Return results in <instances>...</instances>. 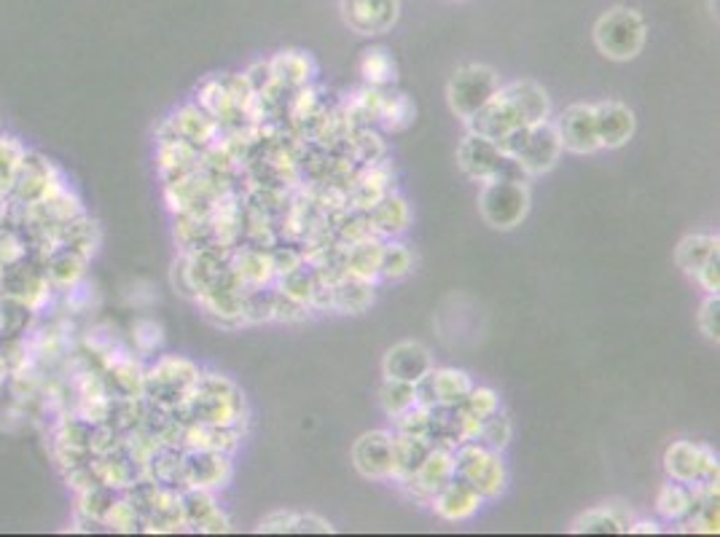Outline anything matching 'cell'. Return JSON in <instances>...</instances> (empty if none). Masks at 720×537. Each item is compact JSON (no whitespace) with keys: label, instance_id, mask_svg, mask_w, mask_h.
I'll return each instance as SVG.
<instances>
[{"label":"cell","instance_id":"cell-1","mask_svg":"<svg viewBox=\"0 0 720 537\" xmlns=\"http://www.w3.org/2000/svg\"><path fill=\"white\" fill-rule=\"evenodd\" d=\"M246 411V396H242L240 387L223 373L202 371L191 396L186 398L180 409H175V414L184 424H237V428H242Z\"/></svg>","mask_w":720,"mask_h":537},{"label":"cell","instance_id":"cell-2","mask_svg":"<svg viewBox=\"0 0 720 537\" xmlns=\"http://www.w3.org/2000/svg\"><path fill=\"white\" fill-rule=\"evenodd\" d=\"M199 373L202 368L184 355H156L154 364L143 368V398L154 409H180L191 396Z\"/></svg>","mask_w":720,"mask_h":537},{"label":"cell","instance_id":"cell-3","mask_svg":"<svg viewBox=\"0 0 720 537\" xmlns=\"http://www.w3.org/2000/svg\"><path fill=\"white\" fill-rule=\"evenodd\" d=\"M455 478L471 486L484 499H494L505 492L509 471H505L503 454L473 441L455 449Z\"/></svg>","mask_w":720,"mask_h":537},{"label":"cell","instance_id":"cell-4","mask_svg":"<svg viewBox=\"0 0 720 537\" xmlns=\"http://www.w3.org/2000/svg\"><path fill=\"white\" fill-rule=\"evenodd\" d=\"M530 189L528 180L516 178H498L481 183L479 193V210L484 215V221L498 231H511L522 227V221L530 212Z\"/></svg>","mask_w":720,"mask_h":537},{"label":"cell","instance_id":"cell-5","mask_svg":"<svg viewBox=\"0 0 720 537\" xmlns=\"http://www.w3.org/2000/svg\"><path fill=\"white\" fill-rule=\"evenodd\" d=\"M594 43L607 60L629 62L645 46V22L632 9H611L594 24Z\"/></svg>","mask_w":720,"mask_h":537},{"label":"cell","instance_id":"cell-6","mask_svg":"<svg viewBox=\"0 0 720 537\" xmlns=\"http://www.w3.org/2000/svg\"><path fill=\"white\" fill-rule=\"evenodd\" d=\"M0 296L22 302L35 315H41L52 304L54 285L49 283V274L39 255H22L20 261H14V264L0 272Z\"/></svg>","mask_w":720,"mask_h":537},{"label":"cell","instance_id":"cell-7","mask_svg":"<svg viewBox=\"0 0 720 537\" xmlns=\"http://www.w3.org/2000/svg\"><path fill=\"white\" fill-rule=\"evenodd\" d=\"M65 175L60 172V167L54 161H49L46 156L39 151H24L20 167H17L14 180H11L9 199L20 204L43 202V199L58 197L67 189Z\"/></svg>","mask_w":720,"mask_h":537},{"label":"cell","instance_id":"cell-8","mask_svg":"<svg viewBox=\"0 0 720 537\" xmlns=\"http://www.w3.org/2000/svg\"><path fill=\"white\" fill-rule=\"evenodd\" d=\"M500 78L492 67L487 65H462L457 67L449 78L447 99L449 108L457 118L468 122L476 110L484 108L490 99L498 95Z\"/></svg>","mask_w":720,"mask_h":537},{"label":"cell","instance_id":"cell-9","mask_svg":"<svg viewBox=\"0 0 720 537\" xmlns=\"http://www.w3.org/2000/svg\"><path fill=\"white\" fill-rule=\"evenodd\" d=\"M664 471L669 481H678V484H718V454L707 443L675 441L664 452Z\"/></svg>","mask_w":720,"mask_h":537},{"label":"cell","instance_id":"cell-10","mask_svg":"<svg viewBox=\"0 0 720 537\" xmlns=\"http://www.w3.org/2000/svg\"><path fill=\"white\" fill-rule=\"evenodd\" d=\"M184 489H223L231 481V454L210 449H180Z\"/></svg>","mask_w":720,"mask_h":537},{"label":"cell","instance_id":"cell-11","mask_svg":"<svg viewBox=\"0 0 720 537\" xmlns=\"http://www.w3.org/2000/svg\"><path fill=\"white\" fill-rule=\"evenodd\" d=\"M223 129L218 127V122L208 110H202L199 105H184L170 118H165V124L156 133V140H173V137H178V140L191 143V146H197L202 151L210 143H216Z\"/></svg>","mask_w":720,"mask_h":537},{"label":"cell","instance_id":"cell-12","mask_svg":"<svg viewBox=\"0 0 720 537\" xmlns=\"http://www.w3.org/2000/svg\"><path fill=\"white\" fill-rule=\"evenodd\" d=\"M415 387L419 406L438 409V406H460L462 398L471 392L473 379L468 377V371H460V368L434 366Z\"/></svg>","mask_w":720,"mask_h":537},{"label":"cell","instance_id":"cell-13","mask_svg":"<svg viewBox=\"0 0 720 537\" xmlns=\"http://www.w3.org/2000/svg\"><path fill=\"white\" fill-rule=\"evenodd\" d=\"M560 156H562L560 135H556L554 122L549 118V122L532 124L528 129V140H524V146L519 148V154L513 156V159L519 161V167H522L528 178H535V175L554 170Z\"/></svg>","mask_w":720,"mask_h":537},{"label":"cell","instance_id":"cell-14","mask_svg":"<svg viewBox=\"0 0 720 537\" xmlns=\"http://www.w3.org/2000/svg\"><path fill=\"white\" fill-rule=\"evenodd\" d=\"M554 127L556 135H560L562 151L588 156L603 148L599 146L597 122H594V105H570V108H565V114L556 118Z\"/></svg>","mask_w":720,"mask_h":537},{"label":"cell","instance_id":"cell-15","mask_svg":"<svg viewBox=\"0 0 720 537\" xmlns=\"http://www.w3.org/2000/svg\"><path fill=\"white\" fill-rule=\"evenodd\" d=\"M505 161H509V156L500 151L498 143L473 133L462 137L460 148H457V165H460V170L471 180H479V183L498 178L503 172Z\"/></svg>","mask_w":720,"mask_h":537},{"label":"cell","instance_id":"cell-16","mask_svg":"<svg viewBox=\"0 0 720 537\" xmlns=\"http://www.w3.org/2000/svg\"><path fill=\"white\" fill-rule=\"evenodd\" d=\"M452 478H455V452L452 449L434 446L430 449L428 460L422 462V467H419L415 476L400 481V484H404V489L415 499H419V503L430 505V499H434Z\"/></svg>","mask_w":720,"mask_h":537},{"label":"cell","instance_id":"cell-17","mask_svg":"<svg viewBox=\"0 0 720 537\" xmlns=\"http://www.w3.org/2000/svg\"><path fill=\"white\" fill-rule=\"evenodd\" d=\"M353 465L363 478L390 481L393 478L390 430H372V433H363L353 446Z\"/></svg>","mask_w":720,"mask_h":537},{"label":"cell","instance_id":"cell-18","mask_svg":"<svg viewBox=\"0 0 720 537\" xmlns=\"http://www.w3.org/2000/svg\"><path fill=\"white\" fill-rule=\"evenodd\" d=\"M398 0H342V17L361 35H382L398 22Z\"/></svg>","mask_w":720,"mask_h":537},{"label":"cell","instance_id":"cell-19","mask_svg":"<svg viewBox=\"0 0 720 537\" xmlns=\"http://www.w3.org/2000/svg\"><path fill=\"white\" fill-rule=\"evenodd\" d=\"M466 127H468V133L487 137V140H492V143H500L505 135L513 133V129L528 127V124H524L522 116L516 114V108L511 105V99L498 90V95H494L490 103L484 105V108L476 110V114L468 118Z\"/></svg>","mask_w":720,"mask_h":537},{"label":"cell","instance_id":"cell-20","mask_svg":"<svg viewBox=\"0 0 720 537\" xmlns=\"http://www.w3.org/2000/svg\"><path fill=\"white\" fill-rule=\"evenodd\" d=\"M180 510L186 527H191L194 533L221 535L231 529L229 516L218 508L216 497L208 489H180Z\"/></svg>","mask_w":720,"mask_h":537},{"label":"cell","instance_id":"cell-21","mask_svg":"<svg viewBox=\"0 0 720 537\" xmlns=\"http://www.w3.org/2000/svg\"><path fill=\"white\" fill-rule=\"evenodd\" d=\"M434 368V358H430L428 347H422L419 341H398L385 352L382 360V371L387 379H400V382L417 385L425 373Z\"/></svg>","mask_w":720,"mask_h":537},{"label":"cell","instance_id":"cell-22","mask_svg":"<svg viewBox=\"0 0 720 537\" xmlns=\"http://www.w3.org/2000/svg\"><path fill=\"white\" fill-rule=\"evenodd\" d=\"M594 122H597L599 146L603 148H622L632 140L637 127L635 110L618 99H605L594 105Z\"/></svg>","mask_w":720,"mask_h":537},{"label":"cell","instance_id":"cell-23","mask_svg":"<svg viewBox=\"0 0 720 537\" xmlns=\"http://www.w3.org/2000/svg\"><path fill=\"white\" fill-rule=\"evenodd\" d=\"M199 108L208 110L221 129H242V108L237 105L227 78H208L199 86Z\"/></svg>","mask_w":720,"mask_h":537},{"label":"cell","instance_id":"cell-24","mask_svg":"<svg viewBox=\"0 0 720 537\" xmlns=\"http://www.w3.org/2000/svg\"><path fill=\"white\" fill-rule=\"evenodd\" d=\"M366 218L374 236H379V240H396V236L409 229L411 208L400 193L390 191L366 210Z\"/></svg>","mask_w":720,"mask_h":537},{"label":"cell","instance_id":"cell-25","mask_svg":"<svg viewBox=\"0 0 720 537\" xmlns=\"http://www.w3.org/2000/svg\"><path fill=\"white\" fill-rule=\"evenodd\" d=\"M231 272L237 274V280L242 283V288H264V285L274 283L272 272V259H269V250L246 245V248H231L229 255Z\"/></svg>","mask_w":720,"mask_h":537},{"label":"cell","instance_id":"cell-26","mask_svg":"<svg viewBox=\"0 0 720 537\" xmlns=\"http://www.w3.org/2000/svg\"><path fill=\"white\" fill-rule=\"evenodd\" d=\"M500 92L511 99V105L528 127L551 118L549 92L541 84H535V81H513L509 86H500Z\"/></svg>","mask_w":720,"mask_h":537},{"label":"cell","instance_id":"cell-27","mask_svg":"<svg viewBox=\"0 0 720 537\" xmlns=\"http://www.w3.org/2000/svg\"><path fill=\"white\" fill-rule=\"evenodd\" d=\"M481 503H484V497L468 484H462L460 478L449 481V484L430 499L436 516H441L444 522H466V518H471L476 510L481 508Z\"/></svg>","mask_w":720,"mask_h":537},{"label":"cell","instance_id":"cell-28","mask_svg":"<svg viewBox=\"0 0 720 537\" xmlns=\"http://www.w3.org/2000/svg\"><path fill=\"white\" fill-rule=\"evenodd\" d=\"M242 441V428L237 424H184L180 449H210V452L231 454Z\"/></svg>","mask_w":720,"mask_h":537},{"label":"cell","instance_id":"cell-29","mask_svg":"<svg viewBox=\"0 0 720 537\" xmlns=\"http://www.w3.org/2000/svg\"><path fill=\"white\" fill-rule=\"evenodd\" d=\"M269 67H272L274 86L285 92H299L304 86H310V81L315 78V62L306 52H296V49H288V52H280L278 57L269 60Z\"/></svg>","mask_w":720,"mask_h":537},{"label":"cell","instance_id":"cell-30","mask_svg":"<svg viewBox=\"0 0 720 537\" xmlns=\"http://www.w3.org/2000/svg\"><path fill=\"white\" fill-rule=\"evenodd\" d=\"M41 261L54 291H67L73 288V285H79L81 280H86V268L92 264L90 259H84V255L71 248H54L52 253L43 255Z\"/></svg>","mask_w":720,"mask_h":537},{"label":"cell","instance_id":"cell-31","mask_svg":"<svg viewBox=\"0 0 720 537\" xmlns=\"http://www.w3.org/2000/svg\"><path fill=\"white\" fill-rule=\"evenodd\" d=\"M374 304V283L342 274L331 283V309L342 315H363Z\"/></svg>","mask_w":720,"mask_h":537},{"label":"cell","instance_id":"cell-32","mask_svg":"<svg viewBox=\"0 0 720 537\" xmlns=\"http://www.w3.org/2000/svg\"><path fill=\"white\" fill-rule=\"evenodd\" d=\"M382 242L385 240H379V236H366V240L342 248L344 274H353V277L368 280V283H377Z\"/></svg>","mask_w":720,"mask_h":537},{"label":"cell","instance_id":"cell-33","mask_svg":"<svg viewBox=\"0 0 720 537\" xmlns=\"http://www.w3.org/2000/svg\"><path fill=\"white\" fill-rule=\"evenodd\" d=\"M434 443L417 439V435L393 433V478L406 481L422 467V462L428 460Z\"/></svg>","mask_w":720,"mask_h":537},{"label":"cell","instance_id":"cell-34","mask_svg":"<svg viewBox=\"0 0 720 537\" xmlns=\"http://www.w3.org/2000/svg\"><path fill=\"white\" fill-rule=\"evenodd\" d=\"M100 242H103V234H100V227L95 218H90V212L73 218V221H65L60 229V245L58 248H71L76 253L84 255V259H95Z\"/></svg>","mask_w":720,"mask_h":537},{"label":"cell","instance_id":"cell-35","mask_svg":"<svg viewBox=\"0 0 720 537\" xmlns=\"http://www.w3.org/2000/svg\"><path fill=\"white\" fill-rule=\"evenodd\" d=\"M361 76L366 81V86L372 90H390L398 78L396 60H393L390 49L372 46L363 52L361 57Z\"/></svg>","mask_w":720,"mask_h":537},{"label":"cell","instance_id":"cell-36","mask_svg":"<svg viewBox=\"0 0 720 537\" xmlns=\"http://www.w3.org/2000/svg\"><path fill=\"white\" fill-rule=\"evenodd\" d=\"M716 250H720V240L716 234H688L686 240H680L678 250H675V261L686 274L697 277V272L710 259Z\"/></svg>","mask_w":720,"mask_h":537},{"label":"cell","instance_id":"cell-37","mask_svg":"<svg viewBox=\"0 0 720 537\" xmlns=\"http://www.w3.org/2000/svg\"><path fill=\"white\" fill-rule=\"evenodd\" d=\"M629 529V522L613 508H594L581 514L570 527L575 535H622Z\"/></svg>","mask_w":720,"mask_h":537},{"label":"cell","instance_id":"cell-38","mask_svg":"<svg viewBox=\"0 0 720 537\" xmlns=\"http://www.w3.org/2000/svg\"><path fill=\"white\" fill-rule=\"evenodd\" d=\"M118 492L111 486H90V489L76 492V516L79 522L92 524V527H103V518L108 514L111 503H114Z\"/></svg>","mask_w":720,"mask_h":537},{"label":"cell","instance_id":"cell-39","mask_svg":"<svg viewBox=\"0 0 720 537\" xmlns=\"http://www.w3.org/2000/svg\"><path fill=\"white\" fill-rule=\"evenodd\" d=\"M415 268V253L406 242L385 240L382 242V259H379V280H387V283H396V280H404L406 274Z\"/></svg>","mask_w":720,"mask_h":537},{"label":"cell","instance_id":"cell-40","mask_svg":"<svg viewBox=\"0 0 720 537\" xmlns=\"http://www.w3.org/2000/svg\"><path fill=\"white\" fill-rule=\"evenodd\" d=\"M417 108L406 95H393V92L385 90V99H382L379 110V124L387 129V133H404L415 124Z\"/></svg>","mask_w":720,"mask_h":537},{"label":"cell","instance_id":"cell-41","mask_svg":"<svg viewBox=\"0 0 720 537\" xmlns=\"http://www.w3.org/2000/svg\"><path fill=\"white\" fill-rule=\"evenodd\" d=\"M92 433H95V422L84 420L79 414H67L54 428V446L86 449V452H92Z\"/></svg>","mask_w":720,"mask_h":537},{"label":"cell","instance_id":"cell-42","mask_svg":"<svg viewBox=\"0 0 720 537\" xmlns=\"http://www.w3.org/2000/svg\"><path fill=\"white\" fill-rule=\"evenodd\" d=\"M379 403L385 409V414L393 420V417L404 414L406 409H411L417 403V387L400 382V379L385 377V382L379 387Z\"/></svg>","mask_w":720,"mask_h":537},{"label":"cell","instance_id":"cell-43","mask_svg":"<svg viewBox=\"0 0 720 537\" xmlns=\"http://www.w3.org/2000/svg\"><path fill=\"white\" fill-rule=\"evenodd\" d=\"M103 527L114 529V533L133 535V533H143V518L133 508V503H129V499L118 492L114 503H111L108 514H105V518H103Z\"/></svg>","mask_w":720,"mask_h":537},{"label":"cell","instance_id":"cell-44","mask_svg":"<svg viewBox=\"0 0 720 537\" xmlns=\"http://www.w3.org/2000/svg\"><path fill=\"white\" fill-rule=\"evenodd\" d=\"M274 285H278L285 296L296 298V302H302L310 307L312 293H315V268H310L306 264L293 268V272H288V274H283V277L274 280Z\"/></svg>","mask_w":720,"mask_h":537},{"label":"cell","instance_id":"cell-45","mask_svg":"<svg viewBox=\"0 0 720 537\" xmlns=\"http://www.w3.org/2000/svg\"><path fill=\"white\" fill-rule=\"evenodd\" d=\"M511 435H513V428H511L509 414H503V411H494L492 417L481 420V430H479V439H476V443H484V446L494 449V452H503V449H509Z\"/></svg>","mask_w":720,"mask_h":537},{"label":"cell","instance_id":"cell-46","mask_svg":"<svg viewBox=\"0 0 720 537\" xmlns=\"http://www.w3.org/2000/svg\"><path fill=\"white\" fill-rule=\"evenodd\" d=\"M460 409L466 411L468 417H473V420H487V417H492L494 411H500V398H498V392L490 390V387L473 385L471 392L462 398Z\"/></svg>","mask_w":720,"mask_h":537},{"label":"cell","instance_id":"cell-47","mask_svg":"<svg viewBox=\"0 0 720 537\" xmlns=\"http://www.w3.org/2000/svg\"><path fill=\"white\" fill-rule=\"evenodd\" d=\"M161 345H165V334L161 326L154 320H137L133 326V352L146 355V358H156Z\"/></svg>","mask_w":720,"mask_h":537},{"label":"cell","instance_id":"cell-48","mask_svg":"<svg viewBox=\"0 0 720 537\" xmlns=\"http://www.w3.org/2000/svg\"><path fill=\"white\" fill-rule=\"evenodd\" d=\"M306 317H310V307H306V304L285 296L278 285H272V320L299 323V320H306Z\"/></svg>","mask_w":720,"mask_h":537},{"label":"cell","instance_id":"cell-49","mask_svg":"<svg viewBox=\"0 0 720 537\" xmlns=\"http://www.w3.org/2000/svg\"><path fill=\"white\" fill-rule=\"evenodd\" d=\"M24 151H28V148H24L17 137L0 135V178L14 180V172L17 167H20Z\"/></svg>","mask_w":720,"mask_h":537},{"label":"cell","instance_id":"cell-50","mask_svg":"<svg viewBox=\"0 0 720 537\" xmlns=\"http://www.w3.org/2000/svg\"><path fill=\"white\" fill-rule=\"evenodd\" d=\"M22 255H28V245H24L22 236L14 229L0 227V272L14 261H20Z\"/></svg>","mask_w":720,"mask_h":537},{"label":"cell","instance_id":"cell-51","mask_svg":"<svg viewBox=\"0 0 720 537\" xmlns=\"http://www.w3.org/2000/svg\"><path fill=\"white\" fill-rule=\"evenodd\" d=\"M269 259H272L274 280L283 277V274L293 272V268L306 264L304 253H302V250H296V248H278V245H274L272 250H269Z\"/></svg>","mask_w":720,"mask_h":537},{"label":"cell","instance_id":"cell-52","mask_svg":"<svg viewBox=\"0 0 720 537\" xmlns=\"http://www.w3.org/2000/svg\"><path fill=\"white\" fill-rule=\"evenodd\" d=\"M697 320H699V330L707 336V339L710 341L720 339V298L718 296L705 298Z\"/></svg>","mask_w":720,"mask_h":537},{"label":"cell","instance_id":"cell-53","mask_svg":"<svg viewBox=\"0 0 720 537\" xmlns=\"http://www.w3.org/2000/svg\"><path fill=\"white\" fill-rule=\"evenodd\" d=\"M242 76H246L248 86L253 90V95L264 97L274 90V76H272V67H269V62H255L248 73H242Z\"/></svg>","mask_w":720,"mask_h":537},{"label":"cell","instance_id":"cell-54","mask_svg":"<svg viewBox=\"0 0 720 537\" xmlns=\"http://www.w3.org/2000/svg\"><path fill=\"white\" fill-rule=\"evenodd\" d=\"M697 280L707 296H718V291H720V250H716V253H712L710 259L701 264V268L697 272Z\"/></svg>","mask_w":720,"mask_h":537},{"label":"cell","instance_id":"cell-55","mask_svg":"<svg viewBox=\"0 0 720 537\" xmlns=\"http://www.w3.org/2000/svg\"><path fill=\"white\" fill-rule=\"evenodd\" d=\"M288 533L291 535H306V533H317V535H325V533H334V527H331L328 522L315 514H293L291 516V527H288Z\"/></svg>","mask_w":720,"mask_h":537},{"label":"cell","instance_id":"cell-56","mask_svg":"<svg viewBox=\"0 0 720 537\" xmlns=\"http://www.w3.org/2000/svg\"><path fill=\"white\" fill-rule=\"evenodd\" d=\"M291 510H274L269 514L264 522L259 524V533H269V535H285L288 527H291Z\"/></svg>","mask_w":720,"mask_h":537},{"label":"cell","instance_id":"cell-57","mask_svg":"<svg viewBox=\"0 0 720 537\" xmlns=\"http://www.w3.org/2000/svg\"><path fill=\"white\" fill-rule=\"evenodd\" d=\"M170 280H173L175 293H180V296H186V298H194V288H191V283H189V272H186L184 255H178V261H175V264H173Z\"/></svg>","mask_w":720,"mask_h":537},{"label":"cell","instance_id":"cell-58","mask_svg":"<svg viewBox=\"0 0 720 537\" xmlns=\"http://www.w3.org/2000/svg\"><path fill=\"white\" fill-rule=\"evenodd\" d=\"M626 533H632V535H656L659 533V524L656 522H637V524H629V529H626Z\"/></svg>","mask_w":720,"mask_h":537},{"label":"cell","instance_id":"cell-59","mask_svg":"<svg viewBox=\"0 0 720 537\" xmlns=\"http://www.w3.org/2000/svg\"><path fill=\"white\" fill-rule=\"evenodd\" d=\"M9 379H11V371H9V366H6V360L0 358V392L6 390V385H9Z\"/></svg>","mask_w":720,"mask_h":537},{"label":"cell","instance_id":"cell-60","mask_svg":"<svg viewBox=\"0 0 720 537\" xmlns=\"http://www.w3.org/2000/svg\"><path fill=\"white\" fill-rule=\"evenodd\" d=\"M6 204H9V197H0V227H3V218H6Z\"/></svg>","mask_w":720,"mask_h":537}]
</instances>
